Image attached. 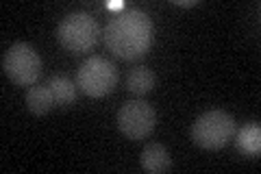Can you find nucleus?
I'll return each instance as SVG.
<instances>
[{
    "label": "nucleus",
    "instance_id": "6e6552de",
    "mask_svg": "<svg viewBox=\"0 0 261 174\" xmlns=\"http://www.w3.org/2000/svg\"><path fill=\"white\" fill-rule=\"evenodd\" d=\"M238 151L246 157H259L261 153V127L257 122H248L233 135Z\"/></svg>",
    "mask_w": 261,
    "mask_h": 174
},
{
    "label": "nucleus",
    "instance_id": "ddd939ff",
    "mask_svg": "<svg viewBox=\"0 0 261 174\" xmlns=\"http://www.w3.org/2000/svg\"><path fill=\"white\" fill-rule=\"evenodd\" d=\"M122 7H124L122 3H109V9H122Z\"/></svg>",
    "mask_w": 261,
    "mask_h": 174
},
{
    "label": "nucleus",
    "instance_id": "7ed1b4c3",
    "mask_svg": "<svg viewBox=\"0 0 261 174\" xmlns=\"http://www.w3.org/2000/svg\"><path fill=\"white\" fill-rule=\"evenodd\" d=\"M235 135V120L222 109H211L202 113L192 127V139L205 151L224 148Z\"/></svg>",
    "mask_w": 261,
    "mask_h": 174
},
{
    "label": "nucleus",
    "instance_id": "f257e3e1",
    "mask_svg": "<svg viewBox=\"0 0 261 174\" xmlns=\"http://www.w3.org/2000/svg\"><path fill=\"white\" fill-rule=\"evenodd\" d=\"M154 27L152 20L140 9H124L107 22L102 33L105 46L118 59H140L152 46Z\"/></svg>",
    "mask_w": 261,
    "mask_h": 174
},
{
    "label": "nucleus",
    "instance_id": "f03ea898",
    "mask_svg": "<svg viewBox=\"0 0 261 174\" xmlns=\"http://www.w3.org/2000/svg\"><path fill=\"white\" fill-rule=\"evenodd\" d=\"M57 37L68 53L81 55L89 53L96 46L98 37H100V29H98L96 18H92L89 13L74 11L61 20L59 29H57Z\"/></svg>",
    "mask_w": 261,
    "mask_h": 174
},
{
    "label": "nucleus",
    "instance_id": "f8f14e48",
    "mask_svg": "<svg viewBox=\"0 0 261 174\" xmlns=\"http://www.w3.org/2000/svg\"><path fill=\"white\" fill-rule=\"evenodd\" d=\"M174 5H178V7H194L198 3H196V0H174Z\"/></svg>",
    "mask_w": 261,
    "mask_h": 174
},
{
    "label": "nucleus",
    "instance_id": "39448f33",
    "mask_svg": "<svg viewBox=\"0 0 261 174\" xmlns=\"http://www.w3.org/2000/svg\"><path fill=\"white\" fill-rule=\"evenodd\" d=\"M76 85L83 94L102 98L118 85V68L105 57H89L76 70Z\"/></svg>",
    "mask_w": 261,
    "mask_h": 174
},
{
    "label": "nucleus",
    "instance_id": "9d476101",
    "mask_svg": "<svg viewBox=\"0 0 261 174\" xmlns=\"http://www.w3.org/2000/svg\"><path fill=\"white\" fill-rule=\"evenodd\" d=\"M27 107L33 115H46L55 107V98L48 85H33L27 92Z\"/></svg>",
    "mask_w": 261,
    "mask_h": 174
},
{
    "label": "nucleus",
    "instance_id": "9b49d317",
    "mask_svg": "<svg viewBox=\"0 0 261 174\" xmlns=\"http://www.w3.org/2000/svg\"><path fill=\"white\" fill-rule=\"evenodd\" d=\"M154 83H157V79H154V72L150 68H146V65H137V68H133V70H130V74H128L126 87L133 94L144 96V94L152 92Z\"/></svg>",
    "mask_w": 261,
    "mask_h": 174
},
{
    "label": "nucleus",
    "instance_id": "423d86ee",
    "mask_svg": "<svg viewBox=\"0 0 261 174\" xmlns=\"http://www.w3.org/2000/svg\"><path fill=\"white\" fill-rule=\"evenodd\" d=\"M154 124H157V113H154L152 105L146 101H128L118 111L120 133L128 139H133V142L148 137L152 133Z\"/></svg>",
    "mask_w": 261,
    "mask_h": 174
},
{
    "label": "nucleus",
    "instance_id": "1a4fd4ad",
    "mask_svg": "<svg viewBox=\"0 0 261 174\" xmlns=\"http://www.w3.org/2000/svg\"><path fill=\"white\" fill-rule=\"evenodd\" d=\"M53 92V98H55V107H61V109H68L70 105H74L76 101V83L70 81L68 77L63 74H55V77L48 79L46 83Z\"/></svg>",
    "mask_w": 261,
    "mask_h": 174
},
{
    "label": "nucleus",
    "instance_id": "20e7f679",
    "mask_svg": "<svg viewBox=\"0 0 261 174\" xmlns=\"http://www.w3.org/2000/svg\"><path fill=\"white\" fill-rule=\"evenodd\" d=\"M3 70L11 83L33 87L42 74V57L27 41H18L3 55Z\"/></svg>",
    "mask_w": 261,
    "mask_h": 174
},
{
    "label": "nucleus",
    "instance_id": "0eeeda50",
    "mask_svg": "<svg viewBox=\"0 0 261 174\" xmlns=\"http://www.w3.org/2000/svg\"><path fill=\"white\" fill-rule=\"evenodd\" d=\"M142 170L148 174H161L172 170V157L163 144H148L142 151Z\"/></svg>",
    "mask_w": 261,
    "mask_h": 174
}]
</instances>
